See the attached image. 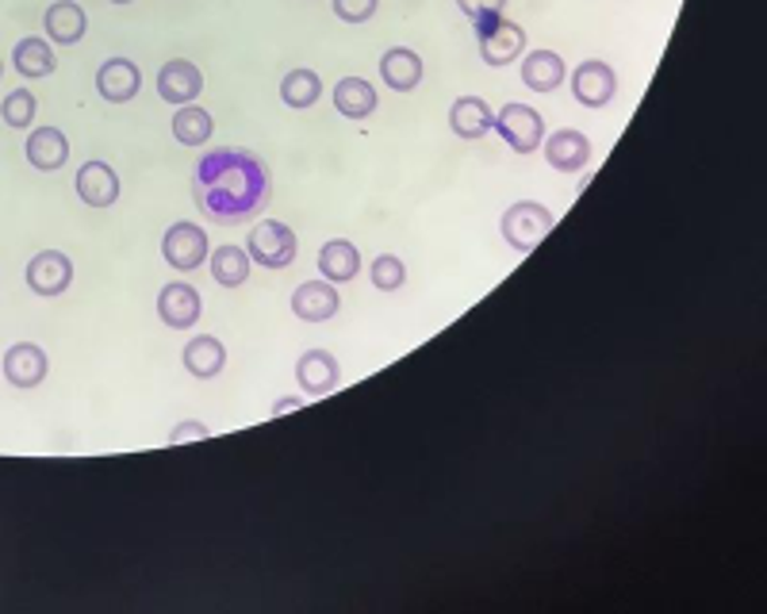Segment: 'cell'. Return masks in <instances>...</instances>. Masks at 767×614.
Instances as JSON below:
<instances>
[{
    "label": "cell",
    "mask_w": 767,
    "mask_h": 614,
    "mask_svg": "<svg viewBox=\"0 0 767 614\" xmlns=\"http://www.w3.org/2000/svg\"><path fill=\"white\" fill-rule=\"evenodd\" d=\"M162 257L177 273H192L207 262V231L200 223H173L162 238Z\"/></svg>",
    "instance_id": "6"
},
{
    "label": "cell",
    "mask_w": 767,
    "mask_h": 614,
    "mask_svg": "<svg viewBox=\"0 0 767 614\" xmlns=\"http://www.w3.org/2000/svg\"><path fill=\"white\" fill-rule=\"evenodd\" d=\"M12 62H16V70L23 73V78H50L54 73V51L43 43V39H20L16 43V51H12Z\"/></svg>",
    "instance_id": "27"
},
{
    "label": "cell",
    "mask_w": 767,
    "mask_h": 614,
    "mask_svg": "<svg viewBox=\"0 0 767 614\" xmlns=\"http://www.w3.org/2000/svg\"><path fill=\"white\" fill-rule=\"evenodd\" d=\"M0 73H4V65H0Z\"/></svg>",
    "instance_id": "36"
},
{
    "label": "cell",
    "mask_w": 767,
    "mask_h": 614,
    "mask_svg": "<svg viewBox=\"0 0 767 614\" xmlns=\"http://www.w3.org/2000/svg\"><path fill=\"white\" fill-rule=\"evenodd\" d=\"M0 112H4V123H8V127H31V120H35V112H39V101H35V93L20 89V93H8V96H4Z\"/></svg>",
    "instance_id": "30"
},
{
    "label": "cell",
    "mask_w": 767,
    "mask_h": 614,
    "mask_svg": "<svg viewBox=\"0 0 767 614\" xmlns=\"http://www.w3.org/2000/svg\"><path fill=\"white\" fill-rule=\"evenodd\" d=\"M338 293L330 280H307V285H299L296 293H292V311L299 315L304 323H327L338 315Z\"/></svg>",
    "instance_id": "13"
},
{
    "label": "cell",
    "mask_w": 767,
    "mask_h": 614,
    "mask_svg": "<svg viewBox=\"0 0 767 614\" xmlns=\"http://www.w3.org/2000/svg\"><path fill=\"white\" fill-rule=\"evenodd\" d=\"M553 223H556V215L549 212L545 204H538V201H519V204H511L503 212V219H499V231H503V238H507V246H514V250H533V246L541 243V238L553 231Z\"/></svg>",
    "instance_id": "2"
},
{
    "label": "cell",
    "mask_w": 767,
    "mask_h": 614,
    "mask_svg": "<svg viewBox=\"0 0 767 614\" xmlns=\"http://www.w3.org/2000/svg\"><path fill=\"white\" fill-rule=\"evenodd\" d=\"M4 377L8 385L16 388H35L43 385L47 377V354L31 342H16L12 350L4 354Z\"/></svg>",
    "instance_id": "16"
},
{
    "label": "cell",
    "mask_w": 767,
    "mask_h": 614,
    "mask_svg": "<svg viewBox=\"0 0 767 614\" xmlns=\"http://www.w3.org/2000/svg\"><path fill=\"white\" fill-rule=\"evenodd\" d=\"M491 108L480 101V96H461V101H453V108H449V127H453V135L461 139H483L491 131Z\"/></svg>",
    "instance_id": "23"
},
{
    "label": "cell",
    "mask_w": 767,
    "mask_h": 614,
    "mask_svg": "<svg viewBox=\"0 0 767 614\" xmlns=\"http://www.w3.org/2000/svg\"><path fill=\"white\" fill-rule=\"evenodd\" d=\"M377 4L380 0H335V16L346 23H365L377 16Z\"/></svg>",
    "instance_id": "31"
},
{
    "label": "cell",
    "mask_w": 767,
    "mask_h": 614,
    "mask_svg": "<svg viewBox=\"0 0 767 614\" xmlns=\"http://www.w3.org/2000/svg\"><path fill=\"white\" fill-rule=\"evenodd\" d=\"M304 408V400H296V396H285V400L273 403V415H288V411H299Z\"/></svg>",
    "instance_id": "34"
},
{
    "label": "cell",
    "mask_w": 767,
    "mask_h": 614,
    "mask_svg": "<svg viewBox=\"0 0 767 614\" xmlns=\"http://www.w3.org/2000/svg\"><path fill=\"white\" fill-rule=\"evenodd\" d=\"M192 196L212 223L238 227L269 207V170L257 154L238 151V146H215L212 154L200 157L196 173H192Z\"/></svg>",
    "instance_id": "1"
},
{
    "label": "cell",
    "mask_w": 767,
    "mask_h": 614,
    "mask_svg": "<svg viewBox=\"0 0 767 614\" xmlns=\"http://www.w3.org/2000/svg\"><path fill=\"white\" fill-rule=\"evenodd\" d=\"M204 93V73L196 70L185 58H173L157 70V96L170 104H192L196 96Z\"/></svg>",
    "instance_id": "9"
},
{
    "label": "cell",
    "mask_w": 767,
    "mask_h": 614,
    "mask_svg": "<svg viewBox=\"0 0 767 614\" xmlns=\"http://www.w3.org/2000/svg\"><path fill=\"white\" fill-rule=\"evenodd\" d=\"M491 131H499L514 154H533L545 143V120H541V112L530 104H507L503 112L491 120Z\"/></svg>",
    "instance_id": "4"
},
{
    "label": "cell",
    "mask_w": 767,
    "mask_h": 614,
    "mask_svg": "<svg viewBox=\"0 0 767 614\" xmlns=\"http://www.w3.org/2000/svg\"><path fill=\"white\" fill-rule=\"evenodd\" d=\"M112 4H131V0H112Z\"/></svg>",
    "instance_id": "35"
},
{
    "label": "cell",
    "mask_w": 767,
    "mask_h": 614,
    "mask_svg": "<svg viewBox=\"0 0 767 614\" xmlns=\"http://www.w3.org/2000/svg\"><path fill=\"white\" fill-rule=\"evenodd\" d=\"M139 85H143V73H139V65L127 62V58H108V62L100 65V73H96L100 96H104V101H112V104L135 101Z\"/></svg>",
    "instance_id": "11"
},
{
    "label": "cell",
    "mask_w": 767,
    "mask_h": 614,
    "mask_svg": "<svg viewBox=\"0 0 767 614\" xmlns=\"http://www.w3.org/2000/svg\"><path fill=\"white\" fill-rule=\"evenodd\" d=\"M380 78H384V85L396 89V93H411L422 81V58L415 51H407V47H391V51H384L380 58Z\"/></svg>",
    "instance_id": "19"
},
{
    "label": "cell",
    "mask_w": 767,
    "mask_h": 614,
    "mask_svg": "<svg viewBox=\"0 0 767 614\" xmlns=\"http://www.w3.org/2000/svg\"><path fill=\"white\" fill-rule=\"evenodd\" d=\"M28 285L35 296H62L73 285V262L62 250H39L28 265Z\"/></svg>",
    "instance_id": "8"
},
{
    "label": "cell",
    "mask_w": 767,
    "mask_h": 614,
    "mask_svg": "<svg viewBox=\"0 0 767 614\" xmlns=\"http://www.w3.org/2000/svg\"><path fill=\"white\" fill-rule=\"evenodd\" d=\"M157 315H162V323H165V327H173V330L196 327L200 293L192 285H185V280H173V285H165L162 293H157Z\"/></svg>",
    "instance_id": "10"
},
{
    "label": "cell",
    "mask_w": 767,
    "mask_h": 614,
    "mask_svg": "<svg viewBox=\"0 0 767 614\" xmlns=\"http://www.w3.org/2000/svg\"><path fill=\"white\" fill-rule=\"evenodd\" d=\"M43 28H47V35L54 39V43H62V47L81 43V39H85V31H89L85 8L73 4V0H58V4L47 8Z\"/></svg>",
    "instance_id": "18"
},
{
    "label": "cell",
    "mask_w": 767,
    "mask_h": 614,
    "mask_svg": "<svg viewBox=\"0 0 767 614\" xmlns=\"http://www.w3.org/2000/svg\"><path fill=\"white\" fill-rule=\"evenodd\" d=\"M78 196L89 207H112L120 201V177L108 162H85L78 170Z\"/></svg>",
    "instance_id": "14"
},
{
    "label": "cell",
    "mask_w": 767,
    "mask_h": 614,
    "mask_svg": "<svg viewBox=\"0 0 767 614\" xmlns=\"http://www.w3.org/2000/svg\"><path fill=\"white\" fill-rule=\"evenodd\" d=\"M369 280L380 288V293H399V288H403V280H407V265L399 262L396 254H380L377 262H372V269H369Z\"/></svg>",
    "instance_id": "29"
},
{
    "label": "cell",
    "mask_w": 767,
    "mask_h": 614,
    "mask_svg": "<svg viewBox=\"0 0 767 614\" xmlns=\"http://www.w3.org/2000/svg\"><path fill=\"white\" fill-rule=\"evenodd\" d=\"M618 93V78L606 62L591 58V62H580V70L572 73V96L583 108H606Z\"/></svg>",
    "instance_id": "7"
},
{
    "label": "cell",
    "mask_w": 767,
    "mask_h": 614,
    "mask_svg": "<svg viewBox=\"0 0 767 614\" xmlns=\"http://www.w3.org/2000/svg\"><path fill=\"white\" fill-rule=\"evenodd\" d=\"M564 78H569V70L556 51H530L522 58V85L533 93H556Z\"/></svg>",
    "instance_id": "17"
},
{
    "label": "cell",
    "mask_w": 767,
    "mask_h": 614,
    "mask_svg": "<svg viewBox=\"0 0 767 614\" xmlns=\"http://www.w3.org/2000/svg\"><path fill=\"white\" fill-rule=\"evenodd\" d=\"M335 108L346 120H369L377 112V89L365 78H341L335 85Z\"/></svg>",
    "instance_id": "24"
},
{
    "label": "cell",
    "mask_w": 767,
    "mask_h": 614,
    "mask_svg": "<svg viewBox=\"0 0 767 614\" xmlns=\"http://www.w3.org/2000/svg\"><path fill=\"white\" fill-rule=\"evenodd\" d=\"M207 438H212V430H207L204 422H181V427L170 434V446H181V442H207Z\"/></svg>",
    "instance_id": "33"
},
{
    "label": "cell",
    "mask_w": 767,
    "mask_h": 614,
    "mask_svg": "<svg viewBox=\"0 0 767 614\" xmlns=\"http://www.w3.org/2000/svg\"><path fill=\"white\" fill-rule=\"evenodd\" d=\"M338 358L330 350H307L304 358L296 361V380L307 396H327L338 388Z\"/></svg>",
    "instance_id": "12"
},
{
    "label": "cell",
    "mask_w": 767,
    "mask_h": 614,
    "mask_svg": "<svg viewBox=\"0 0 767 614\" xmlns=\"http://www.w3.org/2000/svg\"><path fill=\"white\" fill-rule=\"evenodd\" d=\"M28 162L43 173H54L70 162V139L58 127H35L28 139Z\"/></svg>",
    "instance_id": "20"
},
{
    "label": "cell",
    "mask_w": 767,
    "mask_h": 614,
    "mask_svg": "<svg viewBox=\"0 0 767 614\" xmlns=\"http://www.w3.org/2000/svg\"><path fill=\"white\" fill-rule=\"evenodd\" d=\"M319 93H323V81L315 70H292L280 81V101L288 108H311L319 101Z\"/></svg>",
    "instance_id": "28"
},
{
    "label": "cell",
    "mask_w": 767,
    "mask_h": 614,
    "mask_svg": "<svg viewBox=\"0 0 767 614\" xmlns=\"http://www.w3.org/2000/svg\"><path fill=\"white\" fill-rule=\"evenodd\" d=\"M477 43H480V58L488 65H511L526 51V31L519 23L495 16L488 23H477Z\"/></svg>",
    "instance_id": "5"
},
{
    "label": "cell",
    "mask_w": 767,
    "mask_h": 614,
    "mask_svg": "<svg viewBox=\"0 0 767 614\" xmlns=\"http://www.w3.org/2000/svg\"><path fill=\"white\" fill-rule=\"evenodd\" d=\"M457 4H461V12L469 16L472 23H488V20H495V16H503L507 0H457Z\"/></svg>",
    "instance_id": "32"
},
{
    "label": "cell",
    "mask_w": 767,
    "mask_h": 614,
    "mask_svg": "<svg viewBox=\"0 0 767 614\" xmlns=\"http://www.w3.org/2000/svg\"><path fill=\"white\" fill-rule=\"evenodd\" d=\"M212 277H215V285H223V288H238V285H246V277H249V254L242 250V246H215V254H212Z\"/></svg>",
    "instance_id": "26"
},
{
    "label": "cell",
    "mask_w": 767,
    "mask_h": 614,
    "mask_svg": "<svg viewBox=\"0 0 767 614\" xmlns=\"http://www.w3.org/2000/svg\"><path fill=\"white\" fill-rule=\"evenodd\" d=\"M249 262H257L262 269H288L296 262V231L280 219H262L249 231L246 243Z\"/></svg>",
    "instance_id": "3"
},
{
    "label": "cell",
    "mask_w": 767,
    "mask_h": 614,
    "mask_svg": "<svg viewBox=\"0 0 767 614\" xmlns=\"http://www.w3.org/2000/svg\"><path fill=\"white\" fill-rule=\"evenodd\" d=\"M319 273L330 285H346V280H354L357 273H361V254H357V246L346 243V238H330L319 250Z\"/></svg>",
    "instance_id": "22"
},
{
    "label": "cell",
    "mask_w": 767,
    "mask_h": 614,
    "mask_svg": "<svg viewBox=\"0 0 767 614\" xmlns=\"http://www.w3.org/2000/svg\"><path fill=\"white\" fill-rule=\"evenodd\" d=\"M181 361H185V369L192 372V377L212 380V377H219L223 365H227V346H223L215 335H196V338H192V342L185 346Z\"/></svg>",
    "instance_id": "21"
},
{
    "label": "cell",
    "mask_w": 767,
    "mask_h": 614,
    "mask_svg": "<svg viewBox=\"0 0 767 614\" xmlns=\"http://www.w3.org/2000/svg\"><path fill=\"white\" fill-rule=\"evenodd\" d=\"M212 112H204L196 101L192 104H181L177 115H173V135H177L181 146H204L212 139Z\"/></svg>",
    "instance_id": "25"
},
{
    "label": "cell",
    "mask_w": 767,
    "mask_h": 614,
    "mask_svg": "<svg viewBox=\"0 0 767 614\" xmlns=\"http://www.w3.org/2000/svg\"><path fill=\"white\" fill-rule=\"evenodd\" d=\"M587 157H591V143H587V135H580V131L564 127V131H553V135L545 139V162L553 165L556 173L583 170Z\"/></svg>",
    "instance_id": "15"
}]
</instances>
